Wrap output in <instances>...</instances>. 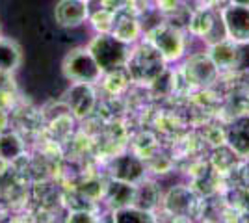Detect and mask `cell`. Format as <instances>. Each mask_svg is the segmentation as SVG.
Here are the masks:
<instances>
[{"label":"cell","instance_id":"cell-1","mask_svg":"<svg viewBox=\"0 0 249 223\" xmlns=\"http://www.w3.org/2000/svg\"><path fill=\"white\" fill-rule=\"evenodd\" d=\"M124 67L128 69L132 82L142 86H153L167 71V62L147 39H142L132 45L130 56Z\"/></svg>","mask_w":249,"mask_h":223},{"label":"cell","instance_id":"cell-2","mask_svg":"<svg viewBox=\"0 0 249 223\" xmlns=\"http://www.w3.org/2000/svg\"><path fill=\"white\" fill-rule=\"evenodd\" d=\"M143 39L164 56L167 64H178L188 54V35L175 22H156L145 28Z\"/></svg>","mask_w":249,"mask_h":223},{"label":"cell","instance_id":"cell-3","mask_svg":"<svg viewBox=\"0 0 249 223\" xmlns=\"http://www.w3.org/2000/svg\"><path fill=\"white\" fill-rule=\"evenodd\" d=\"M86 47L93 54L103 73L124 67L132 49V45L117 39L114 34H95Z\"/></svg>","mask_w":249,"mask_h":223},{"label":"cell","instance_id":"cell-4","mask_svg":"<svg viewBox=\"0 0 249 223\" xmlns=\"http://www.w3.org/2000/svg\"><path fill=\"white\" fill-rule=\"evenodd\" d=\"M62 74L69 84L73 82L99 84L104 73L101 71L93 54L84 45V47H74L65 52L62 60Z\"/></svg>","mask_w":249,"mask_h":223},{"label":"cell","instance_id":"cell-5","mask_svg":"<svg viewBox=\"0 0 249 223\" xmlns=\"http://www.w3.org/2000/svg\"><path fill=\"white\" fill-rule=\"evenodd\" d=\"M162 208L175 220H192V216H197L201 210V199L196 190H192L186 184H178L166 191Z\"/></svg>","mask_w":249,"mask_h":223},{"label":"cell","instance_id":"cell-6","mask_svg":"<svg viewBox=\"0 0 249 223\" xmlns=\"http://www.w3.org/2000/svg\"><path fill=\"white\" fill-rule=\"evenodd\" d=\"M184 80L194 87H208L218 80L219 69L212 62L208 52L186 54L182 65Z\"/></svg>","mask_w":249,"mask_h":223},{"label":"cell","instance_id":"cell-7","mask_svg":"<svg viewBox=\"0 0 249 223\" xmlns=\"http://www.w3.org/2000/svg\"><path fill=\"white\" fill-rule=\"evenodd\" d=\"M97 84L73 82L65 91V104L74 119H88L97 108Z\"/></svg>","mask_w":249,"mask_h":223},{"label":"cell","instance_id":"cell-8","mask_svg":"<svg viewBox=\"0 0 249 223\" xmlns=\"http://www.w3.org/2000/svg\"><path fill=\"white\" fill-rule=\"evenodd\" d=\"M91 2L88 0H58L54 6V22L63 30H74L84 26L89 13H91Z\"/></svg>","mask_w":249,"mask_h":223},{"label":"cell","instance_id":"cell-9","mask_svg":"<svg viewBox=\"0 0 249 223\" xmlns=\"http://www.w3.org/2000/svg\"><path fill=\"white\" fill-rule=\"evenodd\" d=\"M108 175L110 179H117V181L130 182V184H138L147 177V164L145 160L132 153H123L117 154L110 160L108 164Z\"/></svg>","mask_w":249,"mask_h":223},{"label":"cell","instance_id":"cell-10","mask_svg":"<svg viewBox=\"0 0 249 223\" xmlns=\"http://www.w3.org/2000/svg\"><path fill=\"white\" fill-rule=\"evenodd\" d=\"M219 17L223 21L227 37L234 43H248L249 41V6L232 4L219 8Z\"/></svg>","mask_w":249,"mask_h":223},{"label":"cell","instance_id":"cell-11","mask_svg":"<svg viewBox=\"0 0 249 223\" xmlns=\"http://www.w3.org/2000/svg\"><path fill=\"white\" fill-rule=\"evenodd\" d=\"M225 143L240 158L249 156V112L236 114L225 127Z\"/></svg>","mask_w":249,"mask_h":223},{"label":"cell","instance_id":"cell-12","mask_svg":"<svg viewBox=\"0 0 249 223\" xmlns=\"http://www.w3.org/2000/svg\"><path fill=\"white\" fill-rule=\"evenodd\" d=\"M134 191H136V184L117 181V179H110V181L104 184L103 199L106 203V206L110 208V212H112V210H117V208H123V206L132 205L134 203Z\"/></svg>","mask_w":249,"mask_h":223},{"label":"cell","instance_id":"cell-13","mask_svg":"<svg viewBox=\"0 0 249 223\" xmlns=\"http://www.w3.org/2000/svg\"><path fill=\"white\" fill-rule=\"evenodd\" d=\"M162 188L160 184L151 179V177H145L143 181H140L136 184V191H134V206L138 208H143V210H149V212H155L162 206Z\"/></svg>","mask_w":249,"mask_h":223},{"label":"cell","instance_id":"cell-14","mask_svg":"<svg viewBox=\"0 0 249 223\" xmlns=\"http://www.w3.org/2000/svg\"><path fill=\"white\" fill-rule=\"evenodd\" d=\"M143 32H145L143 22L138 15H134V13H117L114 30L110 34H114L117 39L128 43V45H134V43L143 39Z\"/></svg>","mask_w":249,"mask_h":223},{"label":"cell","instance_id":"cell-15","mask_svg":"<svg viewBox=\"0 0 249 223\" xmlns=\"http://www.w3.org/2000/svg\"><path fill=\"white\" fill-rule=\"evenodd\" d=\"M24 62V52L17 39L2 35L0 37V71L15 73Z\"/></svg>","mask_w":249,"mask_h":223},{"label":"cell","instance_id":"cell-16","mask_svg":"<svg viewBox=\"0 0 249 223\" xmlns=\"http://www.w3.org/2000/svg\"><path fill=\"white\" fill-rule=\"evenodd\" d=\"M236 47L238 43L232 39H221L218 43L208 45V56L216 64L219 71H234V62H236Z\"/></svg>","mask_w":249,"mask_h":223},{"label":"cell","instance_id":"cell-17","mask_svg":"<svg viewBox=\"0 0 249 223\" xmlns=\"http://www.w3.org/2000/svg\"><path fill=\"white\" fill-rule=\"evenodd\" d=\"M155 212H149L143 208H138L134 205H128L123 208L112 210V222L115 223H153L156 222Z\"/></svg>","mask_w":249,"mask_h":223},{"label":"cell","instance_id":"cell-18","mask_svg":"<svg viewBox=\"0 0 249 223\" xmlns=\"http://www.w3.org/2000/svg\"><path fill=\"white\" fill-rule=\"evenodd\" d=\"M24 153V141L15 132H2L0 134V158L17 160Z\"/></svg>","mask_w":249,"mask_h":223},{"label":"cell","instance_id":"cell-19","mask_svg":"<svg viewBox=\"0 0 249 223\" xmlns=\"http://www.w3.org/2000/svg\"><path fill=\"white\" fill-rule=\"evenodd\" d=\"M115 19H117V13H115V11L101 6L97 11H91V13H89L88 22L93 26L95 34H110L114 30Z\"/></svg>","mask_w":249,"mask_h":223},{"label":"cell","instance_id":"cell-20","mask_svg":"<svg viewBox=\"0 0 249 223\" xmlns=\"http://www.w3.org/2000/svg\"><path fill=\"white\" fill-rule=\"evenodd\" d=\"M234 71H238V73H249V41L238 43V47H236Z\"/></svg>","mask_w":249,"mask_h":223},{"label":"cell","instance_id":"cell-21","mask_svg":"<svg viewBox=\"0 0 249 223\" xmlns=\"http://www.w3.org/2000/svg\"><path fill=\"white\" fill-rule=\"evenodd\" d=\"M101 218H95V214L91 210H86V208H74L71 212L67 214V222H86V223H93L99 222Z\"/></svg>","mask_w":249,"mask_h":223},{"label":"cell","instance_id":"cell-22","mask_svg":"<svg viewBox=\"0 0 249 223\" xmlns=\"http://www.w3.org/2000/svg\"><path fill=\"white\" fill-rule=\"evenodd\" d=\"M11 87H13V73L0 71V97L11 91Z\"/></svg>","mask_w":249,"mask_h":223},{"label":"cell","instance_id":"cell-23","mask_svg":"<svg viewBox=\"0 0 249 223\" xmlns=\"http://www.w3.org/2000/svg\"><path fill=\"white\" fill-rule=\"evenodd\" d=\"M240 177H242V186H246V188H249V156L248 160L240 166Z\"/></svg>","mask_w":249,"mask_h":223},{"label":"cell","instance_id":"cell-24","mask_svg":"<svg viewBox=\"0 0 249 223\" xmlns=\"http://www.w3.org/2000/svg\"><path fill=\"white\" fill-rule=\"evenodd\" d=\"M232 4H242V6H249V0H231Z\"/></svg>","mask_w":249,"mask_h":223},{"label":"cell","instance_id":"cell-25","mask_svg":"<svg viewBox=\"0 0 249 223\" xmlns=\"http://www.w3.org/2000/svg\"><path fill=\"white\" fill-rule=\"evenodd\" d=\"M0 37H2V30H0Z\"/></svg>","mask_w":249,"mask_h":223},{"label":"cell","instance_id":"cell-26","mask_svg":"<svg viewBox=\"0 0 249 223\" xmlns=\"http://www.w3.org/2000/svg\"><path fill=\"white\" fill-rule=\"evenodd\" d=\"M88 2H95V0H88Z\"/></svg>","mask_w":249,"mask_h":223}]
</instances>
